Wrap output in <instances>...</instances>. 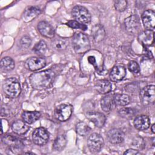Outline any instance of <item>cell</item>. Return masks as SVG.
Returning <instances> with one entry per match:
<instances>
[{
	"label": "cell",
	"mask_w": 155,
	"mask_h": 155,
	"mask_svg": "<svg viewBox=\"0 0 155 155\" xmlns=\"http://www.w3.org/2000/svg\"><path fill=\"white\" fill-rule=\"evenodd\" d=\"M55 79V73L51 70H45L33 73L29 77L31 87L38 90L49 88Z\"/></svg>",
	"instance_id": "6da1fadb"
},
{
	"label": "cell",
	"mask_w": 155,
	"mask_h": 155,
	"mask_svg": "<svg viewBox=\"0 0 155 155\" xmlns=\"http://www.w3.org/2000/svg\"><path fill=\"white\" fill-rule=\"evenodd\" d=\"M72 45L76 53L83 54L90 48V43L87 36L83 33H76L72 38Z\"/></svg>",
	"instance_id": "7a4b0ae2"
},
{
	"label": "cell",
	"mask_w": 155,
	"mask_h": 155,
	"mask_svg": "<svg viewBox=\"0 0 155 155\" xmlns=\"http://www.w3.org/2000/svg\"><path fill=\"white\" fill-rule=\"evenodd\" d=\"M2 89L4 93L11 98L17 97L21 91L19 82L14 77L7 78L4 81Z\"/></svg>",
	"instance_id": "3957f363"
},
{
	"label": "cell",
	"mask_w": 155,
	"mask_h": 155,
	"mask_svg": "<svg viewBox=\"0 0 155 155\" xmlns=\"http://www.w3.org/2000/svg\"><path fill=\"white\" fill-rule=\"evenodd\" d=\"M71 15L75 21L81 24H87L91 21V17L89 11L82 5L74 7L71 11Z\"/></svg>",
	"instance_id": "277c9868"
},
{
	"label": "cell",
	"mask_w": 155,
	"mask_h": 155,
	"mask_svg": "<svg viewBox=\"0 0 155 155\" xmlns=\"http://www.w3.org/2000/svg\"><path fill=\"white\" fill-rule=\"evenodd\" d=\"M73 107L70 104H61L56 107L54 112L55 118L61 122L67 120L73 113Z\"/></svg>",
	"instance_id": "5b68a950"
},
{
	"label": "cell",
	"mask_w": 155,
	"mask_h": 155,
	"mask_svg": "<svg viewBox=\"0 0 155 155\" xmlns=\"http://www.w3.org/2000/svg\"><path fill=\"white\" fill-rule=\"evenodd\" d=\"M140 99L144 105L153 104L155 100V86L149 85L143 87L140 91Z\"/></svg>",
	"instance_id": "8992f818"
},
{
	"label": "cell",
	"mask_w": 155,
	"mask_h": 155,
	"mask_svg": "<svg viewBox=\"0 0 155 155\" xmlns=\"http://www.w3.org/2000/svg\"><path fill=\"white\" fill-rule=\"evenodd\" d=\"M104 144L102 137L98 133H94L90 134L87 140V146L92 153H98L101 151Z\"/></svg>",
	"instance_id": "52a82bcc"
},
{
	"label": "cell",
	"mask_w": 155,
	"mask_h": 155,
	"mask_svg": "<svg viewBox=\"0 0 155 155\" xmlns=\"http://www.w3.org/2000/svg\"><path fill=\"white\" fill-rule=\"evenodd\" d=\"M49 139V133L43 127L36 128L32 133L33 142L38 145L42 146L45 145Z\"/></svg>",
	"instance_id": "ba28073f"
},
{
	"label": "cell",
	"mask_w": 155,
	"mask_h": 155,
	"mask_svg": "<svg viewBox=\"0 0 155 155\" xmlns=\"http://www.w3.org/2000/svg\"><path fill=\"white\" fill-rule=\"evenodd\" d=\"M124 25L126 30L129 33L134 34L137 33L140 28L139 18L137 15H132L125 18Z\"/></svg>",
	"instance_id": "9c48e42d"
},
{
	"label": "cell",
	"mask_w": 155,
	"mask_h": 155,
	"mask_svg": "<svg viewBox=\"0 0 155 155\" xmlns=\"http://www.w3.org/2000/svg\"><path fill=\"white\" fill-rule=\"evenodd\" d=\"M85 116L87 118L93 122L94 125L98 128H101L105 124L106 117L105 115L100 112L91 111L86 113Z\"/></svg>",
	"instance_id": "30bf717a"
},
{
	"label": "cell",
	"mask_w": 155,
	"mask_h": 155,
	"mask_svg": "<svg viewBox=\"0 0 155 155\" xmlns=\"http://www.w3.org/2000/svg\"><path fill=\"white\" fill-rule=\"evenodd\" d=\"M142 21L145 30H153L155 25V13L152 10H147L142 15Z\"/></svg>",
	"instance_id": "8fae6325"
},
{
	"label": "cell",
	"mask_w": 155,
	"mask_h": 155,
	"mask_svg": "<svg viewBox=\"0 0 155 155\" xmlns=\"http://www.w3.org/2000/svg\"><path fill=\"white\" fill-rule=\"evenodd\" d=\"M107 138L111 143H120L124 140V133L120 129L113 128L107 132Z\"/></svg>",
	"instance_id": "7c38bea8"
},
{
	"label": "cell",
	"mask_w": 155,
	"mask_h": 155,
	"mask_svg": "<svg viewBox=\"0 0 155 155\" xmlns=\"http://www.w3.org/2000/svg\"><path fill=\"white\" fill-rule=\"evenodd\" d=\"M26 65L29 70L36 71L44 68L46 65V61L42 58L31 57L27 60Z\"/></svg>",
	"instance_id": "4fadbf2b"
},
{
	"label": "cell",
	"mask_w": 155,
	"mask_h": 155,
	"mask_svg": "<svg viewBox=\"0 0 155 155\" xmlns=\"http://www.w3.org/2000/svg\"><path fill=\"white\" fill-rule=\"evenodd\" d=\"M38 30L39 32L44 37L52 38L54 36V30L53 27L47 21H42L38 23Z\"/></svg>",
	"instance_id": "5bb4252c"
},
{
	"label": "cell",
	"mask_w": 155,
	"mask_h": 155,
	"mask_svg": "<svg viewBox=\"0 0 155 155\" xmlns=\"http://www.w3.org/2000/svg\"><path fill=\"white\" fill-rule=\"evenodd\" d=\"M126 75V69L122 65H115L110 73V78L112 81L117 82L122 80Z\"/></svg>",
	"instance_id": "9a60e30c"
},
{
	"label": "cell",
	"mask_w": 155,
	"mask_h": 155,
	"mask_svg": "<svg viewBox=\"0 0 155 155\" xmlns=\"http://www.w3.org/2000/svg\"><path fill=\"white\" fill-rule=\"evenodd\" d=\"M138 39L144 47H147L153 45L154 43V31L153 30H145L139 33Z\"/></svg>",
	"instance_id": "2e32d148"
},
{
	"label": "cell",
	"mask_w": 155,
	"mask_h": 155,
	"mask_svg": "<svg viewBox=\"0 0 155 155\" xmlns=\"http://www.w3.org/2000/svg\"><path fill=\"white\" fill-rule=\"evenodd\" d=\"M2 142L10 148H21L22 145V141L19 138L10 134H5L2 137Z\"/></svg>",
	"instance_id": "e0dca14e"
},
{
	"label": "cell",
	"mask_w": 155,
	"mask_h": 155,
	"mask_svg": "<svg viewBox=\"0 0 155 155\" xmlns=\"http://www.w3.org/2000/svg\"><path fill=\"white\" fill-rule=\"evenodd\" d=\"M94 88L98 93L101 94H107L111 91L112 85L111 82L107 79H99L96 81Z\"/></svg>",
	"instance_id": "ac0fdd59"
},
{
	"label": "cell",
	"mask_w": 155,
	"mask_h": 155,
	"mask_svg": "<svg viewBox=\"0 0 155 155\" xmlns=\"http://www.w3.org/2000/svg\"><path fill=\"white\" fill-rule=\"evenodd\" d=\"M133 123L136 129L143 131L149 128L150 125V120L147 116L140 115L137 116L134 119Z\"/></svg>",
	"instance_id": "d6986e66"
},
{
	"label": "cell",
	"mask_w": 155,
	"mask_h": 155,
	"mask_svg": "<svg viewBox=\"0 0 155 155\" xmlns=\"http://www.w3.org/2000/svg\"><path fill=\"white\" fill-rule=\"evenodd\" d=\"M41 13V10L37 7L34 6H30L26 8L24 13H23V20L26 22H30L35 18H36Z\"/></svg>",
	"instance_id": "ffe728a7"
},
{
	"label": "cell",
	"mask_w": 155,
	"mask_h": 155,
	"mask_svg": "<svg viewBox=\"0 0 155 155\" xmlns=\"http://www.w3.org/2000/svg\"><path fill=\"white\" fill-rule=\"evenodd\" d=\"M30 127L28 125V124L25 122L23 120H17L15 121L12 125V131L19 135L25 134Z\"/></svg>",
	"instance_id": "44dd1931"
},
{
	"label": "cell",
	"mask_w": 155,
	"mask_h": 155,
	"mask_svg": "<svg viewBox=\"0 0 155 155\" xmlns=\"http://www.w3.org/2000/svg\"><path fill=\"white\" fill-rule=\"evenodd\" d=\"M91 35L96 42L102 41L105 37V31L102 25L100 24L94 25L91 29Z\"/></svg>",
	"instance_id": "7402d4cb"
},
{
	"label": "cell",
	"mask_w": 155,
	"mask_h": 155,
	"mask_svg": "<svg viewBox=\"0 0 155 155\" xmlns=\"http://www.w3.org/2000/svg\"><path fill=\"white\" fill-rule=\"evenodd\" d=\"M114 105L113 96L110 95L105 96L101 100V108L105 113L110 112L113 110Z\"/></svg>",
	"instance_id": "603a6c76"
},
{
	"label": "cell",
	"mask_w": 155,
	"mask_h": 155,
	"mask_svg": "<svg viewBox=\"0 0 155 155\" xmlns=\"http://www.w3.org/2000/svg\"><path fill=\"white\" fill-rule=\"evenodd\" d=\"M21 116L22 120L25 122H26L28 124H31L39 119L41 116V113L40 112L37 111H25L22 113Z\"/></svg>",
	"instance_id": "cb8c5ba5"
},
{
	"label": "cell",
	"mask_w": 155,
	"mask_h": 155,
	"mask_svg": "<svg viewBox=\"0 0 155 155\" xmlns=\"http://www.w3.org/2000/svg\"><path fill=\"white\" fill-rule=\"evenodd\" d=\"M15 67V62L10 57H4L1 61V70L4 71H10L14 69Z\"/></svg>",
	"instance_id": "d4e9b609"
},
{
	"label": "cell",
	"mask_w": 155,
	"mask_h": 155,
	"mask_svg": "<svg viewBox=\"0 0 155 155\" xmlns=\"http://www.w3.org/2000/svg\"><path fill=\"white\" fill-rule=\"evenodd\" d=\"M115 105L119 106H125L130 102V97L125 94H116L113 96Z\"/></svg>",
	"instance_id": "484cf974"
},
{
	"label": "cell",
	"mask_w": 155,
	"mask_h": 155,
	"mask_svg": "<svg viewBox=\"0 0 155 155\" xmlns=\"http://www.w3.org/2000/svg\"><path fill=\"white\" fill-rule=\"evenodd\" d=\"M67 139L65 136L59 135L58 136L54 141L53 144V149L54 151H62L66 146Z\"/></svg>",
	"instance_id": "4316f807"
},
{
	"label": "cell",
	"mask_w": 155,
	"mask_h": 155,
	"mask_svg": "<svg viewBox=\"0 0 155 155\" xmlns=\"http://www.w3.org/2000/svg\"><path fill=\"white\" fill-rule=\"evenodd\" d=\"M52 45L54 49L57 50H62L66 48L68 45L67 39L62 38H57L54 39L52 42Z\"/></svg>",
	"instance_id": "83f0119b"
},
{
	"label": "cell",
	"mask_w": 155,
	"mask_h": 155,
	"mask_svg": "<svg viewBox=\"0 0 155 155\" xmlns=\"http://www.w3.org/2000/svg\"><path fill=\"white\" fill-rule=\"evenodd\" d=\"M90 128L85 122H80L77 124L76 127V130L78 134L82 136H87L90 131Z\"/></svg>",
	"instance_id": "f1b7e54d"
},
{
	"label": "cell",
	"mask_w": 155,
	"mask_h": 155,
	"mask_svg": "<svg viewBox=\"0 0 155 155\" xmlns=\"http://www.w3.org/2000/svg\"><path fill=\"white\" fill-rule=\"evenodd\" d=\"M47 49V44L44 41H40L35 44L33 50L38 55H43L45 53Z\"/></svg>",
	"instance_id": "f546056e"
},
{
	"label": "cell",
	"mask_w": 155,
	"mask_h": 155,
	"mask_svg": "<svg viewBox=\"0 0 155 155\" xmlns=\"http://www.w3.org/2000/svg\"><path fill=\"white\" fill-rule=\"evenodd\" d=\"M119 114L124 117L130 118L135 113V110L131 108H123L119 110Z\"/></svg>",
	"instance_id": "4dcf8cb0"
},
{
	"label": "cell",
	"mask_w": 155,
	"mask_h": 155,
	"mask_svg": "<svg viewBox=\"0 0 155 155\" xmlns=\"http://www.w3.org/2000/svg\"><path fill=\"white\" fill-rule=\"evenodd\" d=\"M67 25L72 28L76 29H81L82 30H85L87 29V26L85 24H81L75 20H71L68 21Z\"/></svg>",
	"instance_id": "1f68e13d"
},
{
	"label": "cell",
	"mask_w": 155,
	"mask_h": 155,
	"mask_svg": "<svg viewBox=\"0 0 155 155\" xmlns=\"http://www.w3.org/2000/svg\"><path fill=\"white\" fill-rule=\"evenodd\" d=\"M114 6L116 10L119 12H124L127 7V1L125 0L114 1Z\"/></svg>",
	"instance_id": "d6a6232c"
},
{
	"label": "cell",
	"mask_w": 155,
	"mask_h": 155,
	"mask_svg": "<svg viewBox=\"0 0 155 155\" xmlns=\"http://www.w3.org/2000/svg\"><path fill=\"white\" fill-rule=\"evenodd\" d=\"M128 68L130 71L134 74H137L140 71V67L137 62L134 61H131L128 62Z\"/></svg>",
	"instance_id": "836d02e7"
},
{
	"label": "cell",
	"mask_w": 155,
	"mask_h": 155,
	"mask_svg": "<svg viewBox=\"0 0 155 155\" xmlns=\"http://www.w3.org/2000/svg\"><path fill=\"white\" fill-rule=\"evenodd\" d=\"M31 43V38L28 36H23L20 40V44L22 48H27L30 47Z\"/></svg>",
	"instance_id": "e575fe53"
},
{
	"label": "cell",
	"mask_w": 155,
	"mask_h": 155,
	"mask_svg": "<svg viewBox=\"0 0 155 155\" xmlns=\"http://www.w3.org/2000/svg\"><path fill=\"white\" fill-rule=\"evenodd\" d=\"M139 152L138 150H136L135 149H128L126 150L124 153V154H131V155H136V154H139Z\"/></svg>",
	"instance_id": "d590c367"
},
{
	"label": "cell",
	"mask_w": 155,
	"mask_h": 155,
	"mask_svg": "<svg viewBox=\"0 0 155 155\" xmlns=\"http://www.w3.org/2000/svg\"><path fill=\"white\" fill-rule=\"evenodd\" d=\"M88 62L91 64L92 65H93L94 67H95V68H96V58H94V56H90L88 58Z\"/></svg>",
	"instance_id": "8d00e7d4"
},
{
	"label": "cell",
	"mask_w": 155,
	"mask_h": 155,
	"mask_svg": "<svg viewBox=\"0 0 155 155\" xmlns=\"http://www.w3.org/2000/svg\"><path fill=\"white\" fill-rule=\"evenodd\" d=\"M154 127H155V124H153V125H152L151 128V131H152V132H153V133H155V129H154Z\"/></svg>",
	"instance_id": "74e56055"
},
{
	"label": "cell",
	"mask_w": 155,
	"mask_h": 155,
	"mask_svg": "<svg viewBox=\"0 0 155 155\" xmlns=\"http://www.w3.org/2000/svg\"><path fill=\"white\" fill-rule=\"evenodd\" d=\"M24 154H34V153H30V152H27V153H24Z\"/></svg>",
	"instance_id": "f35d334b"
}]
</instances>
